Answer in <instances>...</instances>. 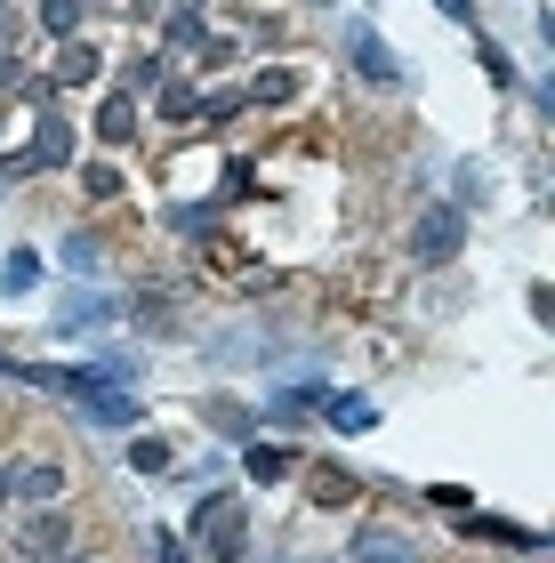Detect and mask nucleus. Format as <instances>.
Wrapping results in <instances>:
<instances>
[{
	"label": "nucleus",
	"instance_id": "obj_1",
	"mask_svg": "<svg viewBox=\"0 0 555 563\" xmlns=\"http://www.w3.org/2000/svg\"><path fill=\"white\" fill-rule=\"evenodd\" d=\"M193 540H210L218 563H242V499H234V492L201 499V507H193Z\"/></svg>",
	"mask_w": 555,
	"mask_h": 563
},
{
	"label": "nucleus",
	"instance_id": "obj_2",
	"mask_svg": "<svg viewBox=\"0 0 555 563\" xmlns=\"http://www.w3.org/2000/svg\"><path fill=\"white\" fill-rule=\"evenodd\" d=\"M459 242H467V225H459V210H451V201H443V210H426V218H419V234H411V250H419L426 266H443Z\"/></svg>",
	"mask_w": 555,
	"mask_h": 563
},
{
	"label": "nucleus",
	"instance_id": "obj_3",
	"mask_svg": "<svg viewBox=\"0 0 555 563\" xmlns=\"http://www.w3.org/2000/svg\"><path fill=\"white\" fill-rule=\"evenodd\" d=\"M16 548L33 555V563H65V555H73V523H65V516H24Z\"/></svg>",
	"mask_w": 555,
	"mask_h": 563
},
{
	"label": "nucleus",
	"instance_id": "obj_4",
	"mask_svg": "<svg viewBox=\"0 0 555 563\" xmlns=\"http://www.w3.org/2000/svg\"><path fill=\"white\" fill-rule=\"evenodd\" d=\"M57 162H73V121L41 113V137H33V153H24L16 169H57ZM16 169H9V177H16Z\"/></svg>",
	"mask_w": 555,
	"mask_h": 563
},
{
	"label": "nucleus",
	"instance_id": "obj_5",
	"mask_svg": "<svg viewBox=\"0 0 555 563\" xmlns=\"http://www.w3.org/2000/svg\"><path fill=\"white\" fill-rule=\"evenodd\" d=\"M97 73H106V57H97L89 41H65L57 48V89H81V81H97Z\"/></svg>",
	"mask_w": 555,
	"mask_h": 563
},
{
	"label": "nucleus",
	"instance_id": "obj_6",
	"mask_svg": "<svg viewBox=\"0 0 555 563\" xmlns=\"http://www.w3.org/2000/svg\"><path fill=\"white\" fill-rule=\"evenodd\" d=\"M65 492V467H48V459H33V467H16V499H33V507H48Z\"/></svg>",
	"mask_w": 555,
	"mask_h": 563
},
{
	"label": "nucleus",
	"instance_id": "obj_7",
	"mask_svg": "<svg viewBox=\"0 0 555 563\" xmlns=\"http://www.w3.org/2000/svg\"><path fill=\"white\" fill-rule=\"evenodd\" d=\"M97 137H106V145H130V137H137V106H130V97H106V113H97Z\"/></svg>",
	"mask_w": 555,
	"mask_h": 563
},
{
	"label": "nucleus",
	"instance_id": "obj_8",
	"mask_svg": "<svg viewBox=\"0 0 555 563\" xmlns=\"http://www.w3.org/2000/svg\"><path fill=\"white\" fill-rule=\"evenodd\" d=\"M467 531H475V540H491V548H540V531H523V523H499V516H475Z\"/></svg>",
	"mask_w": 555,
	"mask_h": 563
},
{
	"label": "nucleus",
	"instance_id": "obj_9",
	"mask_svg": "<svg viewBox=\"0 0 555 563\" xmlns=\"http://www.w3.org/2000/svg\"><path fill=\"white\" fill-rule=\"evenodd\" d=\"M249 97H258V106H290V97H298V73H290V65H266L258 81H249Z\"/></svg>",
	"mask_w": 555,
	"mask_h": 563
},
{
	"label": "nucleus",
	"instance_id": "obj_10",
	"mask_svg": "<svg viewBox=\"0 0 555 563\" xmlns=\"http://www.w3.org/2000/svg\"><path fill=\"white\" fill-rule=\"evenodd\" d=\"M355 65H363V73H370V81H387V89H395V81H402V65H395V57H387V48H378V41H370V33H355Z\"/></svg>",
	"mask_w": 555,
	"mask_h": 563
},
{
	"label": "nucleus",
	"instance_id": "obj_11",
	"mask_svg": "<svg viewBox=\"0 0 555 563\" xmlns=\"http://www.w3.org/2000/svg\"><path fill=\"white\" fill-rule=\"evenodd\" d=\"M130 467H137V475H162V467H169V443H162V434H137V443H130Z\"/></svg>",
	"mask_w": 555,
	"mask_h": 563
},
{
	"label": "nucleus",
	"instance_id": "obj_12",
	"mask_svg": "<svg viewBox=\"0 0 555 563\" xmlns=\"http://www.w3.org/2000/svg\"><path fill=\"white\" fill-rule=\"evenodd\" d=\"M242 467L258 475V483H274V475L290 467V451H274V443H249V451H242Z\"/></svg>",
	"mask_w": 555,
	"mask_h": 563
},
{
	"label": "nucleus",
	"instance_id": "obj_13",
	"mask_svg": "<svg viewBox=\"0 0 555 563\" xmlns=\"http://www.w3.org/2000/svg\"><path fill=\"white\" fill-rule=\"evenodd\" d=\"M314 499H322V507H346V499H355V475H346V467H322V475H314Z\"/></svg>",
	"mask_w": 555,
	"mask_h": 563
},
{
	"label": "nucleus",
	"instance_id": "obj_14",
	"mask_svg": "<svg viewBox=\"0 0 555 563\" xmlns=\"http://www.w3.org/2000/svg\"><path fill=\"white\" fill-rule=\"evenodd\" d=\"M81 194H89V201H113V194H121V169H113V162H89V169H81Z\"/></svg>",
	"mask_w": 555,
	"mask_h": 563
},
{
	"label": "nucleus",
	"instance_id": "obj_15",
	"mask_svg": "<svg viewBox=\"0 0 555 563\" xmlns=\"http://www.w3.org/2000/svg\"><path fill=\"white\" fill-rule=\"evenodd\" d=\"M370 419H378V411H370L363 395H338V402H331V427H346V434H363Z\"/></svg>",
	"mask_w": 555,
	"mask_h": 563
},
{
	"label": "nucleus",
	"instance_id": "obj_16",
	"mask_svg": "<svg viewBox=\"0 0 555 563\" xmlns=\"http://www.w3.org/2000/svg\"><path fill=\"white\" fill-rule=\"evenodd\" d=\"M355 555H363V563H419L411 548H395V540H387V531H370V540H363Z\"/></svg>",
	"mask_w": 555,
	"mask_h": 563
},
{
	"label": "nucleus",
	"instance_id": "obj_17",
	"mask_svg": "<svg viewBox=\"0 0 555 563\" xmlns=\"http://www.w3.org/2000/svg\"><path fill=\"white\" fill-rule=\"evenodd\" d=\"M41 24H48L57 41H73V24H81V0H48V9H41Z\"/></svg>",
	"mask_w": 555,
	"mask_h": 563
},
{
	"label": "nucleus",
	"instance_id": "obj_18",
	"mask_svg": "<svg viewBox=\"0 0 555 563\" xmlns=\"http://www.w3.org/2000/svg\"><path fill=\"white\" fill-rule=\"evenodd\" d=\"M169 41H178V48H201V9H178V16H169Z\"/></svg>",
	"mask_w": 555,
	"mask_h": 563
},
{
	"label": "nucleus",
	"instance_id": "obj_19",
	"mask_svg": "<svg viewBox=\"0 0 555 563\" xmlns=\"http://www.w3.org/2000/svg\"><path fill=\"white\" fill-rule=\"evenodd\" d=\"M33 274H41V258H33V250H16V258H9V290H33Z\"/></svg>",
	"mask_w": 555,
	"mask_h": 563
},
{
	"label": "nucleus",
	"instance_id": "obj_20",
	"mask_svg": "<svg viewBox=\"0 0 555 563\" xmlns=\"http://www.w3.org/2000/svg\"><path fill=\"white\" fill-rule=\"evenodd\" d=\"M162 113H169V121H193V113H201V97H186V89H169V97H162Z\"/></svg>",
	"mask_w": 555,
	"mask_h": 563
},
{
	"label": "nucleus",
	"instance_id": "obj_21",
	"mask_svg": "<svg viewBox=\"0 0 555 563\" xmlns=\"http://www.w3.org/2000/svg\"><path fill=\"white\" fill-rule=\"evenodd\" d=\"M443 9H451V16H459V24H467V16H475V0H443Z\"/></svg>",
	"mask_w": 555,
	"mask_h": 563
},
{
	"label": "nucleus",
	"instance_id": "obj_22",
	"mask_svg": "<svg viewBox=\"0 0 555 563\" xmlns=\"http://www.w3.org/2000/svg\"><path fill=\"white\" fill-rule=\"evenodd\" d=\"M0 24H9V0H0Z\"/></svg>",
	"mask_w": 555,
	"mask_h": 563
},
{
	"label": "nucleus",
	"instance_id": "obj_23",
	"mask_svg": "<svg viewBox=\"0 0 555 563\" xmlns=\"http://www.w3.org/2000/svg\"><path fill=\"white\" fill-rule=\"evenodd\" d=\"M0 499H9V475H0Z\"/></svg>",
	"mask_w": 555,
	"mask_h": 563
}]
</instances>
